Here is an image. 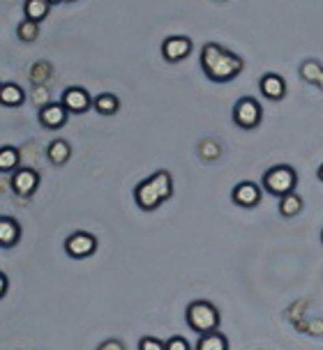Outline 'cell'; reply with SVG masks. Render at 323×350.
I'll return each mask as SVG.
<instances>
[{"mask_svg": "<svg viewBox=\"0 0 323 350\" xmlns=\"http://www.w3.org/2000/svg\"><path fill=\"white\" fill-rule=\"evenodd\" d=\"M97 252V237L88 230H74L72 235L65 237V254L74 260L90 258Z\"/></svg>", "mask_w": 323, "mask_h": 350, "instance_id": "6", "label": "cell"}, {"mask_svg": "<svg viewBox=\"0 0 323 350\" xmlns=\"http://www.w3.org/2000/svg\"><path fill=\"white\" fill-rule=\"evenodd\" d=\"M261 120H263V109L254 97H240L238 102L233 104V122L235 127L252 131L257 129Z\"/></svg>", "mask_w": 323, "mask_h": 350, "instance_id": "5", "label": "cell"}, {"mask_svg": "<svg viewBox=\"0 0 323 350\" xmlns=\"http://www.w3.org/2000/svg\"><path fill=\"white\" fill-rule=\"evenodd\" d=\"M40 173L30 166H23V168H16L12 171V178H10V187H12V193L18 198H30L35 196L37 189H40Z\"/></svg>", "mask_w": 323, "mask_h": 350, "instance_id": "7", "label": "cell"}, {"mask_svg": "<svg viewBox=\"0 0 323 350\" xmlns=\"http://www.w3.org/2000/svg\"><path fill=\"white\" fill-rule=\"evenodd\" d=\"M51 8L53 5L49 3V0H26V3H23V16H26L28 21L42 23L49 16Z\"/></svg>", "mask_w": 323, "mask_h": 350, "instance_id": "18", "label": "cell"}, {"mask_svg": "<svg viewBox=\"0 0 323 350\" xmlns=\"http://www.w3.org/2000/svg\"><path fill=\"white\" fill-rule=\"evenodd\" d=\"M67 118H70V113L65 111V106L60 102H49L40 109V113H37V120H40V124L44 129H63L67 124Z\"/></svg>", "mask_w": 323, "mask_h": 350, "instance_id": "11", "label": "cell"}, {"mask_svg": "<svg viewBox=\"0 0 323 350\" xmlns=\"http://www.w3.org/2000/svg\"><path fill=\"white\" fill-rule=\"evenodd\" d=\"M194 350H229V339L220 332V329L208 332V334H198Z\"/></svg>", "mask_w": 323, "mask_h": 350, "instance_id": "19", "label": "cell"}, {"mask_svg": "<svg viewBox=\"0 0 323 350\" xmlns=\"http://www.w3.org/2000/svg\"><path fill=\"white\" fill-rule=\"evenodd\" d=\"M300 77L302 81H307L309 85H316L323 90V67L319 60L314 58H307L305 62L300 65Z\"/></svg>", "mask_w": 323, "mask_h": 350, "instance_id": "20", "label": "cell"}, {"mask_svg": "<svg viewBox=\"0 0 323 350\" xmlns=\"http://www.w3.org/2000/svg\"><path fill=\"white\" fill-rule=\"evenodd\" d=\"M261 187L270 193V196H284L289 191H296L298 187V173L294 166L289 164H277L268 168L263 173V180H261Z\"/></svg>", "mask_w": 323, "mask_h": 350, "instance_id": "4", "label": "cell"}, {"mask_svg": "<svg viewBox=\"0 0 323 350\" xmlns=\"http://www.w3.org/2000/svg\"><path fill=\"white\" fill-rule=\"evenodd\" d=\"M261 196H263V191H261V187L257 183H252V180H242L231 191V201L238 205V208H245V210L257 208L261 203Z\"/></svg>", "mask_w": 323, "mask_h": 350, "instance_id": "10", "label": "cell"}, {"mask_svg": "<svg viewBox=\"0 0 323 350\" xmlns=\"http://www.w3.org/2000/svg\"><path fill=\"white\" fill-rule=\"evenodd\" d=\"M173 196V178L169 171H157L151 178L141 180L134 187V203L139 210L155 212L162 203H166Z\"/></svg>", "mask_w": 323, "mask_h": 350, "instance_id": "2", "label": "cell"}, {"mask_svg": "<svg viewBox=\"0 0 323 350\" xmlns=\"http://www.w3.org/2000/svg\"><path fill=\"white\" fill-rule=\"evenodd\" d=\"M305 203H302V196L296 191H289L284 196H279V215L287 217V219H294L302 212Z\"/></svg>", "mask_w": 323, "mask_h": 350, "instance_id": "16", "label": "cell"}, {"mask_svg": "<svg viewBox=\"0 0 323 350\" xmlns=\"http://www.w3.org/2000/svg\"><path fill=\"white\" fill-rule=\"evenodd\" d=\"M321 242H323V230H321Z\"/></svg>", "mask_w": 323, "mask_h": 350, "instance_id": "31", "label": "cell"}, {"mask_svg": "<svg viewBox=\"0 0 323 350\" xmlns=\"http://www.w3.org/2000/svg\"><path fill=\"white\" fill-rule=\"evenodd\" d=\"M8 291H10V279L5 272H0V299L8 295Z\"/></svg>", "mask_w": 323, "mask_h": 350, "instance_id": "27", "label": "cell"}, {"mask_svg": "<svg viewBox=\"0 0 323 350\" xmlns=\"http://www.w3.org/2000/svg\"><path fill=\"white\" fill-rule=\"evenodd\" d=\"M198 154H201L203 159H217L220 157V146H217L215 141H203L201 146H198Z\"/></svg>", "mask_w": 323, "mask_h": 350, "instance_id": "23", "label": "cell"}, {"mask_svg": "<svg viewBox=\"0 0 323 350\" xmlns=\"http://www.w3.org/2000/svg\"><path fill=\"white\" fill-rule=\"evenodd\" d=\"M164 350H192V346L185 336H171L164 341Z\"/></svg>", "mask_w": 323, "mask_h": 350, "instance_id": "24", "label": "cell"}, {"mask_svg": "<svg viewBox=\"0 0 323 350\" xmlns=\"http://www.w3.org/2000/svg\"><path fill=\"white\" fill-rule=\"evenodd\" d=\"M60 104L65 106L67 113L81 116V113H88V111L92 109V97H90V92L86 90V88L70 85V88H65L63 97H60Z\"/></svg>", "mask_w": 323, "mask_h": 350, "instance_id": "8", "label": "cell"}, {"mask_svg": "<svg viewBox=\"0 0 323 350\" xmlns=\"http://www.w3.org/2000/svg\"><path fill=\"white\" fill-rule=\"evenodd\" d=\"M21 161V152L14 146H3L0 148V173H12L18 168Z\"/></svg>", "mask_w": 323, "mask_h": 350, "instance_id": "21", "label": "cell"}, {"mask_svg": "<svg viewBox=\"0 0 323 350\" xmlns=\"http://www.w3.org/2000/svg\"><path fill=\"white\" fill-rule=\"evenodd\" d=\"M26 104V90L18 83H0V106L5 109H18Z\"/></svg>", "mask_w": 323, "mask_h": 350, "instance_id": "14", "label": "cell"}, {"mask_svg": "<svg viewBox=\"0 0 323 350\" xmlns=\"http://www.w3.org/2000/svg\"><path fill=\"white\" fill-rule=\"evenodd\" d=\"M47 159L58 168L65 166L72 159V146L65 139H53L47 146Z\"/></svg>", "mask_w": 323, "mask_h": 350, "instance_id": "15", "label": "cell"}, {"mask_svg": "<svg viewBox=\"0 0 323 350\" xmlns=\"http://www.w3.org/2000/svg\"><path fill=\"white\" fill-rule=\"evenodd\" d=\"M201 70L213 83H231L245 70V60L238 53L229 51L217 42H206L201 46Z\"/></svg>", "mask_w": 323, "mask_h": 350, "instance_id": "1", "label": "cell"}, {"mask_svg": "<svg viewBox=\"0 0 323 350\" xmlns=\"http://www.w3.org/2000/svg\"><path fill=\"white\" fill-rule=\"evenodd\" d=\"M92 109L99 116H116L120 111V99L114 92H102V95L92 97Z\"/></svg>", "mask_w": 323, "mask_h": 350, "instance_id": "17", "label": "cell"}, {"mask_svg": "<svg viewBox=\"0 0 323 350\" xmlns=\"http://www.w3.org/2000/svg\"><path fill=\"white\" fill-rule=\"evenodd\" d=\"M217 3H224V0H217Z\"/></svg>", "mask_w": 323, "mask_h": 350, "instance_id": "32", "label": "cell"}, {"mask_svg": "<svg viewBox=\"0 0 323 350\" xmlns=\"http://www.w3.org/2000/svg\"><path fill=\"white\" fill-rule=\"evenodd\" d=\"M16 37L21 42H35L37 37H40V23H35V21H28V18H23L21 23L16 26Z\"/></svg>", "mask_w": 323, "mask_h": 350, "instance_id": "22", "label": "cell"}, {"mask_svg": "<svg viewBox=\"0 0 323 350\" xmlns=\"http://www.w3.org/2000/svg\"><path fill=\"white\" fill-rule=\"evenodd\" d=\"M185 323H188V327L192 329V332L208 334V332L220 329L222 316H220V309H217L213 302L194 299V302H190L188 309H185Z\"/></svg>", "mask_w": 323, "mask_h": 350, "instance_id": "3", "label": "cell"}, {"mask_svg": "<svg viewBox=\"0 0 323 350\" xmlns=\"http://www.w3.org/2000/svg\"><path fill=\"white\" fill-rule=\"evenodd\" d=\"M316 175H319V180H321V183H323V164L319 166V171H316Z\"/></svg>", "mask_w": 323, "mask_h": 350, "instance_id": "28", "label": "cell"}, {"mask_svg": "<svg viewBox=\"0 0 323 350\" xmlns=\"http://www.w3.org/2000/svg\"><path fill=\"white\" fill-rule=\"evenodd\" d=\"M49 3H51V5H58V3H63V0H49Z\"/></svg>", "mask_w": 323, "mask_h": 350, "instance_id": "29", "label": "cell"}, {"mask_svg": "<svg viewBox=\"0 0 323 350\" xmlns=\"http://www.w3.org/2000/svg\"><path fill=\"white\" fill-rule=\"evenodd\" d=\"M95 350H125V343L120 339H107V341L99 343Z\"/></svg>", "mask_w": 323, "mask_h": 350, "instance_id": "26", "label": "cell"}, {"mask_svg": "<svg viewBox=\"0 0 323 350\" xmlns=\"http://www.w3.org/2000/svg\"><path fill=\"white\" fill-rule=\"evenodd\" d=\"M139 350H164V341L157 336H144L139 341Z\"/></svg>", "mask_w": 323, "mask_h": 350, "instance_id": "25", "label": "cell"}, {"mask_svg": "<svg viewBox=\"0 0 323 350\" xmlns=\"http://www.w3.org/2000/svg\"><path fill=\"white\" fill-rule=\"evenodd\" d=\"M63 3H77V0H63Z\"/></svg>", "mask_w": 323, "mask_h": 350, "instance_id": "30", "label": "cell"}, {"mask_svg": "<svg viewBox=\"0 0 323 350\" xmlns=\"http://www.w3.org/2000/svg\"><path fill=\"white\" fill-rule=\"evenodd\" d=\"M259 90H261V95L266 99H270V102H282V99L287 97V81L275 72H268L261 77Z\"/></svg>", "mask_w": 323, "mask_h": 350, "instance_id": "12", "label": "cell"}, {"mask_svg": "<svg viewBox=\"0 0 323 350\" xmlns=\"http://www.w3.org/2000/svg\"><path fill=\"white\" fill-rule=\"evenodd\" d=\"M192 49H194V44H192L190 37L171 35L162 42V58H164L166 62H171V65H176V62H183L185 58H188V55L192 53Z\"/></svg>", "mask_w": 323, "mask_h": 350, "instance_id": "9", "label": "cell"}, {"mask_svg": "<svg viewBox=\"0 0 323 350\" xmlns=\"http://www.w3.org/2000/svg\"><path fill=\"white\" fill-rule=\"evenodd\" d=\"M21 242V224L14 217H0V249H14Z\"/></svg>", "mask_w": 323, "mask_h": 350, "instance_id": "13", "label": "cell"}]
</instances>
